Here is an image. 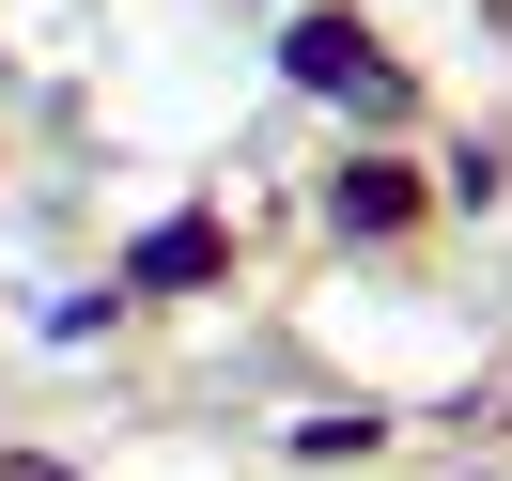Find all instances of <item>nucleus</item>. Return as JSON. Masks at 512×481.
Instances as JSON below:
<instances>
[{
  "label": "nucleus",
  "instance_id": "f257e3e1",
  "mask_svg": "<svg viewBox=\"0 0 512 481\" xmlns=\"http://www.w3.org/2000/svg\"><path fill=\"white\" fill-rule=\"evenodd\" d=\"M280 63L311 78L326 109H404V63H388V47L357 32V16H295V32H280Z\"/></svg>",
  "mask_w": 512,
  "mask_h": 481
},
{
  "label": "nucleus",
  "instance_id": "f03ea898",
  "mask_svg": "<svg viewBox=\"0 0 512 481\" xmlns=\"http://www.w3.org/2000/svg\"><path fill=\"white\" fill-rule=\"evenodd\" d=\"M404 218H419L404 171H342V233H404Z\"/></svg>",
  "mask_w": 512,
  "mask_h": 481
},
{
  "label": "nucleus",
  "instance_id": "7ed1b4c3",
  "mask_svg": "<svg viewBox=\"0 0 512 481\" xmlns=\"http://www.w3.org/2000/svg\"><path fill=\"white\" fill-rule=\"evenodd\" d=\"M140 280H156V295H187V280H218V233H156V249H140Z\"/></svg>",
  "mask_w": 512,
  "mask_h": 481
},
{
  "label": "nucleus",
  "instance_id": "20e7f679",
  "mask_svg": "<svg viewBox=\"0 0 512 481\" xmlns=\"http://www.w3.org/2000/svg\"><path fill=\"white\" fill-rule=\"evenodd\" d=\"M32 481H47V466H32Z\"/></svg>",
  "mask_w": 512,
  "mask_h": 481
}]
</instances>
